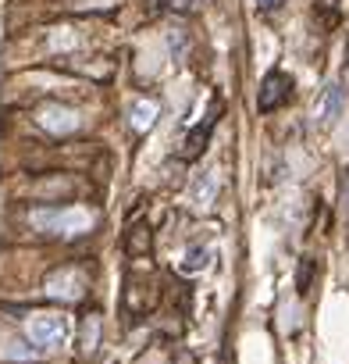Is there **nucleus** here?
<instances>
[{
    "instance_id": "nucleus-1",
    "label": "nucleus",
    "mask_w": 349,
    "mask_h": 364,
    "mask_svg": "<svg viewBox=\"0 0 349 364\" xmlns=\"http://www.w3.org/2000/svg\"><path fill=\"white\" fill-rule=\"evenodd\" d=\"M33 222L47 232H57V236H79L89 229V215L79 211V208H54V211H36Z\"/></svg>"
},
{
    "instance_id": "nucleus-2",
    "label": "nucleus",
    "mask_w": 349,
    "mask_h": 364,
    "mask_svg": "<svg viewBox=\"0 0 349 364\" xmlns=\"http://www.w3.org/2000/svg\"><path fill=\"white\" fill-rule=\"evenodd\" d=\"M65 336H68V321L61 314H36V318H29V339L36 346L54 350V346L65 343Z\"/></svg>"
},
{
    "instance_id": "nucleus-3",
    "label": "nucleus",
    "mask_w": 349,
    "mask_h": 364,
    "mask_svg": "<svg viewBox=\"0 0 349 364\" xmlns=\"http://www.w3.org/2000/svg\"><path fill=\"white\" fill-rule=\"evenodd\" d=\"M47 293H50L54 300H65V304L79 300V296L86 293V272H82V268L65 264L61 272H54V275L47 279Z\"/></svg>"
},
{
    "instance_id": "nucleus-4",
    "label": "nucleus",
    "mask_w": 349,
    "mask_h": 364,
    "mask_svg": "<svg viewBox=\"0 0 349 364\" xmlns=\"http://www.w3.org/2000/svg\"><path fill=\"white\" fill-rule=\"evenodd\" d=\"M289 97H292V79H289L285 72H267L264 82H260L257 107H260L264 114H271V111H278L282 104H289Z\"/></svg>"
},
{
    "instance_id": "nucleus-5",
    "label": "nucleus",
    "mask_w": 349,
    "mask_h": 364,
    "mask_svg": "<svg viewBox=\"0 0 349 364\" xmlns=\"http://www.w3.org/2000/svg\"><path fill=\"white\" fill-rule=\"evenodd\" d=\"M342 104H345V93H342L338 86H328V90L321 93L317 107H314V118H317V125H331V122L342 114Z\"/></svg>"
},
{
    "instance_id": "nucleus-6",
    "label": "nucleus",
    "mask_w": 349,
    "mask_h": 364,
    "mask_svg": "<svg viewBox=\"0 0 349 364\" xmlns=\"http://www.w3.org/2000/svg\"><path fill=\"white\" fill-rule=\"evenodd\" d=\"M221 111V107H218ZM218 111L207 118V122H200L189 136H186V146H182V157L186 161H193V157H200L204 150H207V139H211V132H214V125H218Z\"/></svg>"
},
{
    "instance_id": "nucleus-7",
    "label": "nucleus",
    "mask_w": 349,
    "mask_h": 364,
    "mask_svg": "<svg viewBox=\"0 0 349 364\" xmlns=\"http://www.w3.org/2000/svg\"><path fill=\"white\" fill-rule=\"evenodd\" d=\"M125 250H128L132 257L146 254V250H150V229H146V225H132V232H128V240H125Z\"/></svg>"
},
{
    "instance_id": "nucleus-8",
    "label": "nucleus",
    "mask_w": 349,
    "mask_h": 364,
    "mask_svg": "<svg viewBox=\"0 0 349 364\" xmlns=\"http://www.w3.org/2000/svg\"><path fill=\"white\" fill-rule=\"evenodd\" d=\"M338 215L349 232V168H342V175H338Z\"/></svg>"
},
{
    "instance_id": "nucleus-9",
    "label": "nucleus",
    "mask_w": 349,
    "mask_h": 364,
    "mask_svg": "<svg viewBox=\"0 0 349 364\" xmlns=\"http://www.w3.org/2000/svg\"><path fill=\"white\" fill-rule=\"evenodd\" d=\"M314 272H317V264H314L310 257H303L299 275H296V289H299V296H306V293H310V286H314Z\"/></svg>"
},
{
    "instance_id": "nucleus-10",
    "label": "nucleus",
    "mask_w": 349,
    "mask_h": 364,
    "mask_svg": "<svg viewBox=\"0 0 349 364\" xmlns=\"http://www.w3.org/2000/svg\"><path fill=\"white\" fill-rule=\"evenodd\" d=\"M96 343H100V318H89V321L82 325V350L93 353Z\"/></svg>"
},
{
    "instance_id": "nucleus-11",
    "label": "nucleus",
    "mask_w": 349,
    "mask_h": 364,
    "mask_svg": "<svg viewBox=\"0 0 349 364\" xmlns=\"http://www.w3.org/2000/svg\"><path fill=\"white\" fill-rule=\"evenodd\" d=\"M153 114H157V104H153V100H139V104H135V129L153 125Z\"/></svg>"
},
{
    "instance_id": "nucleus-12",
    "label": "nucleus",
    "mask_w": 349,
    "mask_h": 364,
    "mask_svg": "<svg viewBox=\"0 0 349 364\" xmlns=\"http://www.w3.org/2000/svg\"><path fill=\"white\" fill-rule=\"evenodd\" d=\"M207 257H211V254H207L204 247H193V250L186 254V264H182V268H186V272H200V268H207Z\"/></svg>"
},
{
    "instance_id": "nucleus-13",
    "label": "nucleus",
    "mask_w": 349,
    "mask_h": 364,
    "mask_svg": "<svg viewBox=\"0 0 349 364\" xmlns=\"http://www.w3.org/2000/svg\"><path fill=\"white\" fill-rule=\"evenodd\" d=\"M164 11H174V15H189L193 11V0H157Z\"/></svg>"
},
{
    "instance_id": "nucleus-14",
    "label": "nucleus",
    "mask_w": 349,
    "mask_h": 364,
    "mask_svg": "<svg viewBox=\"0 0 349 364\" xmlns=\"http://www.w3.org/2000/svg\"><path fill=\"white\" fill-rule=\"evenodd\" d=\"M317 8H321V11H328V15L335 18V8H338V0H317Z\"/></svg>"
},
{
    "instance_id": "nucleus-15",
    "label": "nucleus",
    "mask_w": 349,
    "mask_h": 364,
    "mask_svg": "<svg viewBox=\"0 0 349 364\" xmlns=\"http://www.w3.org/2000/svg\"><path fill=\"white\" fill-rule=\"evenodd\" d=\"M257 4H260L264 11H271V8H278V4H282V0H257Z\"/></svg>"
},
{
    "instance_id": "nucleus-16",
    "label": "nucleus",
    "mask_w": 349,
    "mask_h": 364,
    "mask_svg": "<svg viewBox=\"0 0 349 364\" xmlns=\"http://www.w3.org/2000/svg\"><path fill=\"white\" fill-rule=\"evenodd\" d=\"M345 54H349V43H345Z\"/></svg>"
}]
</instances>
